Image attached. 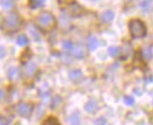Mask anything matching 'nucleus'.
<instances>
[{"label":"nucleus","mask_w":153,"mask_h":125,"mask_svg":"<svg viewBox=\"0 0 153 125\" xmlns=\"http://www.w3.org/2000/svg\"><path fill=\"white\" fill-rule=\"evenodd\" d=\"M37 25L45 32L52 29L56 26V18L49 12H41L36 19Z\"/></svg>","instance_id":"f257e3e1"},{"label":"nucleus","mask_w":153,"mask_h":125,"mask_svg":"<svg viewBox=\"0 0 153 125\" xmlns=\"http://www.w3.org/2000/svg\"><path fill=\"white\" fill-rule=\"evenodd\" d=\"M128 30H130V34H131L132 38L140 39L146 35V25L139 19H134V20L130 21Z\"/></svg>","instance_id":"f03ea898"},{"label":"nucleus","mask_w":153,"mask_h":125,"mask_svg":"<svg viewBox=\"0 0 153 125\" xmlns=\"http://www.w3.org/2000/svg\"><path fill=\"white\" fill-rule=\"evenodd\" d=\"M21 24V19L19 14L16 13H10L8 15H6V18L4 19V29L12 32L14 29H16Z\"/></svg>","instance_id":"7ed1b4c3"},{"label":"nucleus","mask_w":153,"mask_h":125,"mask_svg":"<svg viewBox=\"0 0 153 125\" xmlns=\"http://www.w3.org/2000/svg\"><path fill=\"white\" fill-rule=\"evenodd\" d=\"M16 114L21 117H30L33 112V106L30 104V103H25V102H21L16 105Z\"/></svg>","instance_id":"20e7f679"},{"label":"nucleus","mask_w":153,"mask_h":125,"mask_svg":"<svg viewBox=\"0 0 153 125\" xmlns=\"http://www.w3.org/2000/svg\"><path fill=\"white\" fill-rule=\"evenodd\" d=\"M97 108H98V104H97V102L94 99H90L86 104H85V111H87L90 114L94 112L97 110Z\"/></svg>","instance_id":"39448f33"},{"label":"nucleus","mask_w":153,"mask_h":125,"mask_svg":"<svg viewBox=\"0 0 153 125\" xmlns=\"http://www.w3.org/2000/svg\"><path fill=\"white\" fill-rule=\"evenodd\" d=\"M98 46H99V41H98V39H97L95 36H91V38L89 39V42H87L89 50L93 51V50H95V49L98 48Z\"/></svg>","instance_id":"423d86ee"},{"label":"nucleus","mask_w":153,"mask_h":125,"mask_svg":"<svg viewBox=\"0 0 153 125\" xmlns=\"http://www.w3.org/2000/svg\"><path fill=\"white\" fill-rule=\"evenodd\" d=\"M41 125H61V124L59 123V120H58L56 117L49 116V117H47L46 119L43 120Z\"/></svg>","instance_id":"0eeeda50"},{"label":"nucleus","mask_w":153,"mask_h":125,"mask_svg":"<svg viewBox=\"0 0 153 125\" xmlns=\"http://www.w3.org/2000/svg\"><path fill=\"white\" fill-rule=\"evenodd\" d=\"M113 18H114V13L112 11H106L103 13V15H101V20L104 22H110L113 20Z\"/></svg>","instance_id":"6e6552de"},{"label":"nucleus","mask_w":153,"mask_h":125,"mask_svg":"<svg viewBox=\"0 0 153 125\" xmlns=\"http://www.w3.org/2000/svg\"><path fill=\"white\" fill-rule=\"evenodd\" d=\"M82 76V73H81V70L80 69H74V70H72L71 73H70V78L71 80H79L80 77Z\"/></svg>","instance_id":"1a4fd4ad"},{"label":"nucleus","mask_w":153,"mask_h":125,"mask_svg":"<svg viewBox=\"0 0 153 125\" xmlns=\"http://www.w3.org/2000/svg\"><path fill=\"white\" fill-rule=\"evenodd\" d=\"M16 43H18L19 46H21V47H24V46H26L27 43H28V39H27V36L26 35H19L18 36V39H16Z\"/></svg>","instance_id":"9d476101"},{"label":"nucleus","mask_w":153,"mask_h":125,"mask_svg":"<svg viewBox=\"0 0 153 125\" xmlns=\"http://www.w3.org/2000/svg\"><path fill=\"white\" fill-rule=\"evenodd\" d=\"M73 55H74L77 59L84 57V55H85L84 49H82L81 47H75V48H73Z\"/></svg>","instance_id":"9b49d317"},{"label":"nucleus","mask_w":153,"mask_h":125,"mask_svg":"<svg viewBox=\"0 0 153 125\" xmlns=\"http://www.w3.org/2000/svg\"><path fill=\"white\" fill-rule=\"evenodd\" d=\"M70 125H80V118L78 116V114H74L71 116L70 118Z\"/></svg>","instance_id":"f8f14e48"},{"label":"nucleus","mask_w":153,"mask_h":125,"mask_svg":"<svg viewBox=\"0 0 153 125\" xmlns=\"http://www.w3.org/2000/svg\"><path fill=\"white\" fill-rule=\"evenodd\" d=\"M119 48L118 47H115V46H112V47H110L108 48V54H110V56H112V57H115V56H118V54H119Z\"/></svg>","instance_id":"ddd939ff"},{"label":"nucleus","mask_w":153,"mask_h":125,"mask_svg":"<svg viewBox=\"0 0 153 125\" xmlns=\"http://www.w3.org/2000/svg\"><path fill=\"white\" fill-rule=\"evenodd\" d=\"M16 76H18V69H16V68H11L8 70V77L11 80H15Z\"/></svg>","instance_id":"4468645a"},{"label":"nucleus","mask_w":153,"mask_h":125,"mask_svg":"<svg viewBox=\"0 0 153 125\" xmlns=\"http://www.w3.org/2000/svg\"><path fill=\"white\" fill-rule=\"evenodd\" d=\"M139 6H140L141 9H144V11H150V9L152 8V3H151V1H141V3L139 4Z\"/></svg>","instance_id":"2eb2a0df"},{"label":"nucleus","mask_w":153,"mask_h":125,"mask_svg":"<svg viewBox=\"0 0 153 125\" xmlns=\"http://www.w3.org/2000/svg\"><path fill=\"white\" fill-rule=\"evenodd\" d=\"M45 5V1L43 0H37V1H31V7L32 8H38V7H43Z\"/></svg>","instance_id":"dca6fc26"},{"label":"nucleus","mask_w":153,"mask_h":125,"mask_svg":"<svg viewBox=\"0 0 153 125\" xmlns=\"http://www.w3.org/2000/svg\"><path fill=\"white\" fill-rule=\"evenodd\" d=\"M62 48L65 49V50H71V49H73V43L71 42V41H64L62 42Z\"/></svg>","instance_id":"f3484780"},{"label":"nucleus","mask_w":153,"mask_h":125,"mask_svg":"<svg viewBox=\"0 0 153 125\" xmlns=\"http://www.w3.org/2000/svg\"><path fill=\"white\" fill-rule=\"evenodd\" d=\"M143 54H144V57L146 60H150L152 57V50H151V48H145L143 50Z\"/></svg>","instance_id":"a211bd4d"},{"label":"nucleus","mask_w":153,"mask_h":125,"mask_svg":"<svg viewBox=\"0 0 153 125\" xmlns=\"http://www.w3.org/2000/svg\"><path fill=\"white\" fill-rule=\"evenodd\" d=\"M124 102H125L126 105H133L135 101H134V97H132V96H126V97L124 98Z\"/></svg>","instance_id":"6ab92c4d"},{"label":"nucleus","mask_w":153,"mask_h":125,"mask_svg":"<svg viewBox=\"0 0 153 125\" xmlns=\"http://www.w3.org/2000/svg\"><path fill=\"white\" fill-rule=\"evenodd\" d=\"M106 124V119L105 118H98V119H95L94 120V124L93 125H105Z\"/></svg>","instance_id":"aec40b11"},{"label":"nucleus","mask_w":153,"mask_h":125,"mask_svg":"<svg viewBox=\"0 0 153 125\" xmlns=\"http://www.w3.org/2000/svg\"><path fill=\"white\" fill-rule=\"evenodd\" d=\"M5 55H6V49H5V47L4 46H0V60L4 59Z\"/></svg>","instance_id":"412c9836"},{"label":"nucleus","mask_w":153,"mask_h":125,"mask_svg":"<svg viewBox=\"0 0 153 125\" xmlns=\"http://www.w3.org/2000/svg\"><path fill=\"white\" fill-rule=\"evenodd\" d=\"M1 6L5 8H10L13 6V1H1Z\"/></svg>","instance_id":"4be33fe9"},{"label":"nucleus","mask_w":153,"mask_h":125,"mask_svg":"<svg viewBox=\"0 0 153 125\" xmlns=\"http://www.w3.org/2000/svg\"><path fill=\"white\" fill-rule=\"evenodd\" d=\"M34 71H36V66L34 64H31L30 68H28V74L31 75L32 73H34Z\"/></svg>","instance_id":"5701e85b"},{"label":"nucleus","mask_w":153,"mask_h":125,"mask_svg":"<svg viewBox=\"0 0 153 125\" xmlns=\"http://www.w3.org/2000/svg\"><path fill=\"white\" fill-rule=\"evenodd\" d=\"M4 97H5V91L3 90V89H0V101H1Z\"/></svg>","instance_id":"b1692460"},{"label":"nucleus","mask_w":153,"mask_h":125,"mask_svg":"<svg viewBox=\"0 0 153 125\" xmlns=\"http://www.w3.org/2000/svg\"><path fill=\"white\" fill-rule=\"evenodd\" d=\"M0 125H3V122L1 120H0Z\"/></svg>","instance_id":"393cba45"}]
</instances>
